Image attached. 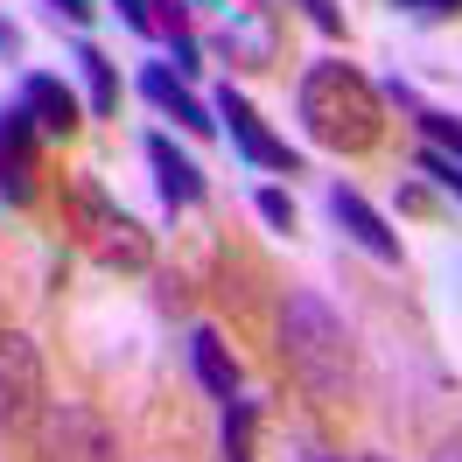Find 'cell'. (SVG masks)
<instances>
[{
	"mask_svg": "<svg viewBox=\"0 0 462 462\" xmlns=\"http://www.w3.org/2000/svg\"><path fill=\"white\" fill-rule=\"evenodd\" d=\"M294 119H301V134L329 154H372L385 141V98L378 85L344 57H322L301 70V85H294Z\"/></svg>",
	"mask_w": 462,
	"mask_h": 462,
	"instance_id": "cell-1",
	"label": "cell"
},
{
	"mask_svg": "<svg viewBox=\"0 0 462 462\" xmlns=\"http://www.w3.org/2000/svg\"><path fill=\"white\" fill-rule=\"evenodd\" d=\"M281 365L309 400L337 406L357 393V344H350L344 316L322 301L316 288H294L281 309Z\"/></svg>",
	"mask_w": 462,
	"mask_h": 462,
	"instance_id": "cell-2",
	"label": "cell"
},
{
	"mask_svg": "<svg viewBox=\"0 0 462 462\" xmlns=\"http://www.w3.org/2000/svg\"><path fill=\"white\" fill-rule=\"evenodd\" d=\"M63 231H70L78 253H91L106 273H147V266H154V238H147V225L85 169L63 175Z\"/></svg>",
	"mask_w": 462,
	"mask_h": 462,
	"instance_id": "cell-3",
	"label": "cell"
},
{
	"mask_svg": "<svg viewBox=\"0 0 462 462\" xmlns=\"http://www.w3.org/2000/svg\"><path fill=\"white\" fill-rule=\"evenodd\" d=\"M35 462H119V434L85 400H50L35 420Z\"/></svg>",
	"mask_w": 462,
	"mask_h": 462,
	"instance_id": "cell-4",
	"label": "cell"
},
{
	"mask_svg": "<svg viewBox=\"0 0 462 462\" xmlns=\"http://www.w3.org/2000/svg\"><path fill=\"white\" fill-rule=\"evenodd\" d=\"M42 182H50V162H42V126H35V113L14 98V106H0V203L29 210V203L42 197Z\"/></svg>",
	"mask_w": 462,
	"mask_h": 462,
	"instance_id": "cell-5",
	"label": "cell"
},
{
	"mask_svg": "<svg viewBox=\"0 0 462 462\" xmlns=\"http://www.w3.org/2000/svg\"><path fill=\"white\" fill-rule=\"evenodd\" d=\"M42 350H35V337H22V329H7L0 337V434H22L42 420Z\"/></svg>",
	"mask_w": 462,
	"mask_h": 462,
	"instance_id": "cell-6",
	"label": "cell"
},
{
	"mask_svg": "<svg viewBox=\"0 0 462 462\" xmlns=\"http://www.w3.org/2000/svg\"><path fill=\"white\" fill-rule=\"evenodd\" d=\"M210 113L225 119L231 147H238V154H245L253 169H266V175H301V154H294V147L281 141L273 126H266V119H260V106H253V98H245L238 85H225V91H217V98H210Z\"/></svg>",
	"mask_w": 462,
	"mask_h": 462,
	"instance_id": "cell-7",
	"label": "cell"
},
{
	"mask_svg": "<svg viewBox=\"0 0 462 462\" xmlns=\"http://www.w3.org/2000/svg\"><path fill=\"white\" fill-rule=\"evenodd\" d=\"M329 225L344 231V238L357 245V253H372L378 266H406V245H400V231L385 225V217H378V210H372L365 197H357L350 182H329Z\"/></svg>",
	"mask_w": 462,
	"mask_h": 462,
	"instance_id": "cell-8",
	"label": "cell"
},
{
	"mask_svg": "<svg viewBox=\"0 0 462 462\" xmlns=\"http://www.w3.org/2000/svg\"><path fill=\"white\" fill-rule=\"evenodd\" d=\"M217 57L231 70H273L281 63V22H273V7H231L225 29H217Z\"/></svg>",
	"mask_w": 462,
	"mask_h": 462,
	"instance_id": "cell-9",
	"label": "cell"
},
{
	"mask_svg": "<svg viewBox=\"0 0 462 462\" xmlns=\"http://www.w3.org/2000/svg\"><path fill=\"white\" fill-rule=\"evenodd\" d=\"M141 98H147L162 119H175L182 134H197V141H210V134H217V113L203 106L197 91H189V78H175V63H141Z\"/></svg>",
	"mask_w": 462,
	"mask_h": 462,
	"instance_id": "cell-10",
	"label": "cell"
},
{
	"mask_svg": "<svg viewBox=\"0 0 462 462\" xmlns=\"http://www.w3.org/2000/svg\"><path fill=\"white\" fill-rule=\"evenodd\" d=\"M141 154H147V169H154V189H162V203H169V210H197V203L210 197L203 169H197V162H189V154L169 141V134H147Z\"/></svg>",
	"mask_w": 462,
	"mask_h": 462,
	"instance_id": "cell-11",
	"label": "cell"
},
{
	"mask_svg": "<svg viewBox=\"0 0 462 462\" xmlns=\"http://www.w3.org/2000/svg\"><path fill=\"white\" fill-rule=\"evenodd\" d=\"M22 106L35 113L42 141H70V134L85 126V98L63 85V78H50V70H29V78H22Z\"/></svg>",
	"mask_w": 462,
	"mask_h": 462,
	"instance_id": "cell-12",
	"label": "cell"
},
{
	"mask_svg": "<svg viewBox=\"0 0 462 462\" xmlns=\"http://www.w3.org/2000/svg\"><path fill=\"white\" fill-rule=\"evenodd\" d=\"M189 372H197V385L210 400H238V357H231L225 329H210V322L189 329Z\"/></svg>",
	"mask_w": 462,
	"mask_h": 462,
	"instance_id": "cell-13",
	"label": "cell"
},
{
	"mask_svg": "<svg viewBox=\"0 0 462 462\" xmlns=\"http://www.w3.org/2000/svg\"><path fill=\"white\" fill-rule=\"evenodd\" d=\"M147 14H154V35L169 42L175 78H197V70H203V50H197V22H189V0H147Z\"/></svg>",
	"mask_w": 462,
	"mask_h": 462,
	"instance_id": "cell-14",
	"label": "cell"
},
{
	"mask_svg": "<svg viewBox=\"0 0 462 462\" xmlns=\"http://www.w3.org/2000/svg\"><path fill=\"white\" fill-rule=\"evenodd\" d=\"M70 63H78V78H85L91 119H119V70L106 63V50H98V42H78V50H70Z\"/></svg>",
	"mask_w": 462,
	"mask_h": 462,
	"instance_id": "cell-15",
	"label": "cell"
},
{
	"mask_svg": "<svg viewBox=\"0 0 462 462\" xmlns=\"http://www.w3.org/2000/svg\"><path fill=\"white\" fill-rule=\"evenodd\" d=\"M260 420H266V406L260 400H225V428H217V456L225 462H260L253 456V434H260Z\"/></svg>",
	"mask_w": 462,
	"mask_h": 462,
	"instance_id": "cell-16",
	"label": "cell"
},
{
	"mask_svg": "<svg viewBox=\"0 0 462 462\" xmlns=\"http://www.w3.org/2000/svg\"><path fill=\"white\" fill-rule=\"evenodd\" d=\"M413 169L428 175V182L441 189V197H456V210H462V162H456V154H441V147H428V141H420V154H413Z\"/></svg>",
	"mask_w": 462,
	"mask_h": 462,
	"instance_id": "cell-17",
	"label": "cell"
},
{
	"mask_svg": "<svg viewBox=\"0 0 462 462\" xmlns=\"http://www.w3.org/2000/svg\"><path fill=\"white\" fill-rule=\"evenodd\" d=\"M413 126H420V141H428V147H441V154H456V162H462V119H456V113L420 106V113H413Z\"/></svg>",
	"mask_w": 462,
	"mask_h": 462,
	"instance_id": "cell-18",
	"label": "cell"
},
{
	"mask_svg": "<svg viewBox=\"0 0 462 462\" xmlns=\"http://www.w3.org/2000/svg\"><path fill=\"white\" fill-rule=\"evenodd\" d=\"M253 210H260V225H266V231H294V225H301L294 197H288V189H273V182H266L260 197H253Z\"/></svg>",
	"mask_w": 462,
	"mask_h": 462,
	"instance_id": "cell-19",
	"label": "cell"
},
{
	"mask_svg": "<svg viewBox=\"0 0 462 462\" xmlns=\"http://www.w3.org/2000/svg\"><path fill=\"white\" fill-rule=\"evenodd\" d=\"M400 14H413V22H456L462 0H393Z\"/></svg>",
	"mask_w": 462,
	"mask_h": 462,
	"instance_id": "cell-20",
	"label": "cell"
},
{
	"mask_svg": "<svg viewBox=\"0 0 462 462\" xmlns=\"http://www.w3.org/2000/svg\"><path fill=\"white\" fill-rule=\"evenodd\" d=\"M301 14H309L322 35H344V7H337V0H301Z\"/></svg>",
	"mask_w": 462,
	"mask_h": 462,
	"instance_id": "cell-21",
	"label": "cell"
},
{
	"mask_svg": "<svg viewBox=\"0 0 462 462\" xmlns=\"http://www.w3.org/2000/svg\"><path fill=\"white\" fill-rule=\"evenodd\" d=\"M42 7H50L57 22H70V29H85L91 14H98V0H42Z\"/></svg>",
	"mask_w": 462,
	"mask_h": 462,
	"instance_id": "cell-22",
	"label": "cell"
},
{
	"mask_svg": "<svg viewBox=\"0 0 462 462\" xmlns=\"http://www.w3.org/2000/svg\"><path fill=\"white\" fill-rule=\"evenodd\" d=\"M113 14L126 22L134 35H154V14H147V0H113Z\"/></svg>",
	"mask_w": 462,
	"mask_h": 462,
	"instance_id": "cell-23",
	"label": "cell"
},
{
	"mask_svg": "<svg viewBox=\"0 0 462 462\" xmlns=\"http://www.w3.org/2000/svg\"><path fill=\"white\" fill-rule=\"evenodd\" d=\"M378 98H393L400 113H420V98H413V85H406V78H385V91H378Z\"/></svg>",
	"mask_w": 462,
	"mask_h": 462,
	"instance_id": "cell-24",
	"label": "cell"
},
{
	"mask_svg": "<svg viewBox=\"0 0 462 462\" xmlns=\"http://www.w3.org/2000/svg\"><path fill=\"white\" fill-rule=\"evenodd\" d=\"M400 210H406V217H420V210H434V203H428L420 182H400Z\"/></svg>",
	"mask_w": 462,
	"mask_h": 462,
	"instance_id": "cell-25",
	"label": "cell"
},
{
	"mask_svg": "<svg viewBox=\"0 0 462 462\" xmlns=\"http://www.w3.org/2000/svg\"><path fill=\"white\" fill-rule=\"evenodd\" d=\"M14 57H22V29L0 14V63H14Z\"/></svg>",
	"mask_w": 462,
	"mask_h": 462,
	"instance_id": "cell-26",
	"label": "cell"
},
{
	"mask_svg": "<svg viewBox=\"0 0 462 462\" xmlns=\"http://www.w3.org/2000/svg\"><path fill=\"white\" fill-rule=\"evenodd\" d=\"M154 288H162V294H154V301H162V309H182V281H175V273H162V281H154Z\"/></svg>",
	"mask_w": 462,
	"mask_h": 462,
	"instance_id": "cell-27",
	"label": "cell"
},
{
	"mask_svg": "<svg viewBox=\"0 0 462 462\" xmlns=\"http://www.w3.org/2000/svg\"><path fill=\"white\" fill-rule=\"evenodd\" d=\"M434 462H462V448H441V456H434Z\"/></svg>",
	"mask_w": 462,
	"mask_h": 462,
	"instance_id": "cell-28",
	"label": "cell"
},
{
	"mask_svg": "<svg viewBox=\"0 0 462 462\" xmlns=\"http://www.w3.org/2000/svg\"><path fill=\"white\" fill-rule=\"evenodd\" d=\"M344 462H393V456H344Z\"/></svg>",
	"mask_w": 462,
	"mask_h": 462,
	"instance_id": "cell-29",
	"label": "cell"
},
{
	"mask_svg": "<svg viewBox=\"0 0 462 462\" xmlns=\"http://www.w3.org/2000/svg\"><path fill=\"white\" fill-rule=\"evenodd\" d=\"M253 7H281V0H253Z\"/></svg>",
	"mask_w": 462,
	"mask_h": 462,
	"instance_id": "cell-30",
	"label": "cell"
},
{
	"mask_svg": "<svg viewBox=\"0 0 462 462\" xmlns=\"http://www.w3.org/2000/svg\"><path fill=\"white\" fill-rule=\"evenodd\" d=\"M316 462H344V456H316Z\"/></svg>",
	"mask_w": 462,
	"mask_h": 462,
	"instance_id": "cell-31",
	"label": "cell"
}]
</instances>
